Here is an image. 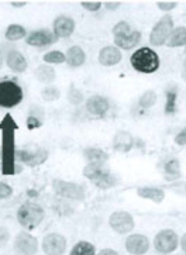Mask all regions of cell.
<instances>
[{
	"mask_svg": "<svg viewBox=\"0 0 186 255\" xmlns=\"http://www.w3.org/2000/svg\"><path fill=\"white\" fill-rule=\"evenodd\" d=\"M23 100V89L14 81H0V107L11 109Z\"/></svg>",
	"mask_w": 186,
	"mask_h": 255,
	"instance_id": "cell-5",
	"label": "cell"
},
{
	"mask_svg": "<svg viewBox=\"0 0 186 255\" xmlns=\"http://www.w3.org/2000/svg\"><path fill=\"white\" fill-rule=\"evenodd\" d=\"M131 31H133V30H131V27H130V24L127 21H119V23L113 27V30H112L114 38L126 37V35H129Z\"/></svg>",
	"mask_w": 186,
	"mask_h": 255,
	"instance_id": "cell-34",
	"label": "cell"
},
{
	"mask_svg": "<svg viewBox=\"0 0 186 255\" xmlns=\"http://www.w3.org/2000/svg\"><path fill=\"white\" fill-rule=\"evenodd\" d=\"M141 40V33L133 30L129 35L120 37V38H114V44L119 50H133L138 45V42Z\"/></svg>",
	"mask_w": 186,
	"mask_h": 255,
	"instance_id": "cell-21",
	"label": "cell"
},
{
	"mask_svg": "<svg viewBox=\"0 0 186 255\" xmlns=\"http://www.w3.org/2000/svg\"><path fill=\"white\" fill-rule=\"evenodd\" d=\"M81 6L88 11H97L102 8L103 3L102 1H86V0H83V1H81Z\"/></svg>",
	"mask_w": 186,
	"mask_h": 255,
	"instance_id": "cell-36",
	"label": "cell"
},
{
	"mask_svg": "<svg viewBox=\"0 0 186 255\" xmlns=\"http://www.w3.org/2000/svg\"><path fill=\"white\" fill-rule=\"evenodd\" d=\"M174 18L170 14H165L161 17V20L153 27L151 34H150V44L154 47H161L167 44L170 35L174 31Z\"/></svg>",
	"mask_w": 186,
	"mask_h": 255,
	"instance_id": "cell-6",
	"label": "cell"
},
{
	"mask_svg": "<svg viewBox=\"0 0 186 255\" xmlns=\"http://www.w3.org/2000/svg\"><path fill=\"white\" fill-rule=\"evenodd\" d=\"M157 6L160 10L164 11H171L178 6V1H172V0H161V1H157Z\"/></svg>",
	"mask_w": 186,
	"mask_h": 255,
	"instance_id": "cell-35",
	"label": "cell"
},
{
	"mask_svg": "<svg viewBox=\"0 0 186 255\" xmlns=\"http://www.w3.org/2000/svg\"><path fill=\"white\" fill-rule=\"evenodd\" d=\"M85 61H86V54L79 45H73L71 48H68L65 54V62L71 68H79L85 64Z\"/></svg>",
	"mask_w": 186,
	"mask_h": 255,
	"instance_id": "cell-19",
	"label": "cell"
},
{
	"mask_svg": "<svg viewBox=\"0 0 186 255\" xmlns=\"http://www.w3.org/2000/svg\"><path fill=\"white\" fill-rule=\"evenodd\" d=\"M185 51H186V47H185Z\"/></svg>",
	"mask_w": 186,
	"mask_h": 255,
	"instance_id": "cell-48",
	"label": "cell"
},
{
	"mask_svg": "<svg viewBox=\"0 0 186 255\" xmlns=\"http://www.w3.org/2000/svg\"><path fill=\"white\" fill-rule=\"evenodd\" d=\"M179 246H181V248H182V251H184V254H186V233L181 237V240H179Z\"/></svg>",
	"mask_w": 186,
	"mask_h": 255,
	"instance_id": "cell-44",
	"label": "cell"
},
{
	"mask_svg": "<svg viewBox=\"0 0 186 255\" xmlns=\"http://www.w3.org/2000/svg\"><path fill=\"white\" fill-rule=\"evenodd\" d=\"M48 155L49 152L47 151V149L44 148H38L35 149L34 152H31V155H30V159L27 161V166H31V168H34V166H38V165H42L47 159H48Z\"/></svg>",
	"mask_w": 186,
	"mask_h": 255,
	"instance_id": "cell-30",
	"label": "cell"
},
{
	"mask_svg": "<svg viewBox=\"0 0 186 255\" xmlns=\"http://www.w3.org/2000/svg\"><path fill=\"white\" fill-rule=\"evenodd\" d=\"M6 64H7V66L13 72H17V74L25 72L27 71V66H28L24 55L17 50L8 51L7 57H6Z\"/></svg>",
	"mask_w": 186,
	"mask_h": 255,
	"instance_id": "cell-18",
	"label": "cell"
},
{
	"mask_svg": "<svg viewBox=\"0 0 186 255\" xmlns=\"http://www.w3.org/2000/svg\"><path fill=\"white\" fill-rule=\"evenodd\" d=\"M137 195L140 198L147 199V200H151L154 203H162L164 199H165V192L160 188H138Z\"/></svg>",
	"mask_w": 186,
	"mask_h": 255,
	"instance_id": "cell-24",
	"label": "cell"
},
{
	"mask_svg": "<svg viewBox=\"0 0 186 255\" xmlns=\"http://www.w3.org/2000/svg\"><path fill=\"white\" fill-rule=\"evenodd\" d=\"M44 217L45 210L42 209V206L34 202H25L17 210V222L27 230H32L37 226H40Z\"/></svg>",
	"mask_w": 186,
	"mask_h": 255,
	"instance_id": "cell-3",
	"label": "cell"
},
{
	"mask_svg": "<svg viewBox=\"0 0 186 255\" xmlns=\"http://www.w3.org/2000/svg\"><path fill=\"white\" fill-rule=\"evenodd\" d=\"M96 255H119V253H117V251H114V250H112V248H103V250H100V251H99V254Z\"/></svg>",
	"mask_w": 186,
	"mask_h": 255,
	"instance_id": "cell-43",
	"label": "cell"
},
{
	"mask_svg": "<svg viewBox=\"0 0 186 255\" xmlns=\"http://www.w3.org/2000/svg\"><path fill=\"white\" fill-rule=\"evenodd\" d=\"M42 126V122L38 120V119H35V117H31V116H28L27 117V128L28 130H34V128H38Z\"/></svg>",
	"mask_w": 186,
	"mask_h": 255,
	"instance_id": "cell-40",
	"label": "cell"
},
{
	"mask_svg": "<svg viewBox=\"0 0 186 255\" xmlns=\"http://www.w3.org/2000/svg\"><path fill=\"white\" fill-rule=\"evenodd\" d=\"M123 59L122 51L116 45H107L99 51V64L103 66H114L120 64Z\"/></svg>",
	"mask_w": 186,
	"mask_h": 255,
	"instance_id": "cell-16",
	"label": "cell"
},
{
	"mask_svg": "<svg viewBox=\"0 0 186 255\" xmlns=\"http://www.w3.org/2000/svg\"><path fill=\"white\" fill-rule=\"evenodd\" d=\"M167 45L170 48H179V47H186V27L179 25L174 28V31L170 35Z\"/></svg>",
	"mask_w": 186,
	"mask_h": 255,
	"instance_id": "cell-25",
	"label": "cell"
},
{
	"mask_svg": "<svg viewBox=\"0 0 186 255\" xmlns=\"http://www.w3.org/2000/svg\"><path fill=\"white\" fill-rule=\"evenodd\" d=\"M13 7H24L25 4H27V1H11L10 3Z\"/></svg>",
	"mask_w": 186,
	"mask_h": 255,
	"instance_id": "cell-45",
	"label": "cell"
},
{
	"mask_svg": "<svg viewBox=\"0 0 186 255\" xmlns=\"http://www.w3.org/2000/svg\"><path fill=\"white\" fill-rule=\"evenodd\" d=\"M1 68H3V58L0 57V69H1Z\"/></svg>",
	"mask_w": 186,
	"mask_h": 255,
	"instance_id": "cell-47",
	"label": "cell"
},
{
	"mask_svg": "<svg viewBox=\"0 0 186 255\" xmlns=\"http://www.w3.org/2000/svg\"><path fill=\"white\" fill-rule=\"evenodd\" d=\"M13 250L17 255H35L38 253V240L30 233L21 231L14 239Z\"/></svg>",
	"mask_w": 186,
	"mask_h": 255,
	"instance_id": "cell-9",
	"label": "cell"
},
{
	"mask_svg": "<svg viewBox=\"0 0 186 255\" xmlns=\"http://www.w3.org/2000/svg\"><path fill=\"white\" fill-rule=\"evenodd\" d=\"M42 61H44L45 64H64L65 54L57 50L49 51V52H47V54L42 57Z\"/></svg>",
	"mask_w": 186,
	"mask_h": 255,
	"instance_id": "cell-33",
	"label": "cell"
},
{
	"mask_svg": "<svg viewBox=\"0 0 186 255\" xmlns=\"http://www.w3.org/2000/svg\"><path fill=\"white\" fill-rule=\"evenodd\" d=\"M59 96H61V92L57 86H45L41 92V98L44 102H55L59 99Z\"/></svg>",
	"mask_w": 186,
	"mask_h": 255,
	"instance_id": "cell-32",
	"label": "cell"
},
{
	"mask_svg": "<svg viewBox=\"0 0 186 255\" xmlns=\"http://www.w3.org/2000/svg\"><path fill=\"white\" fill-rule=\"evenodd\" d=\"M122 6V1H105V7L107 10H117Z\"/></svg>",
	"mask_w": 186,
	"mask_h": 255,
	"instance_id": "cell-42",
	"label": "cell"
},
{
	"mask_svg": "<svg viewBox=\"0 0 186 255\" xmlns=\"http://www.w3.org/2000/svg\"><path fill=\"white\" fill-rule=\"evenodd\" d=\"M69 255H96V250L89 241H79L73 246Z\"/></svg>",
	"mask_w": 186,
	"mask_h": 255,
	"instance_id": "cell-28",
	"label": "cell"
},
{
	"mask_svg": "<svg viewBox=\"0 0 186 255\" xmlns=\"http://www.w3.org/2000/svg\"><path fill=\"white\" fill-rule=\"evenodd\" d=\"M16 128L17 126L10 115L4 116V120L0 124L1 130V173L16 175Z\"/></svg>",
	"mask_w": 186,
	"mask_h": 255,
	"instance_id": "cell-1",
	"label": "cell"
},
{
	"mask_svg": "<svg viewBox=\"0 0 186 255\" xmlns=\"http://www.w3.org/2000/svg\"><path fill=\"white\" fill-rule=\"evenodd\" d=\"M66 98H68V102L73 105V106H79L82 102H83V93H82L75 85H71L69 86V89H68V95H66Z\"/></svg>",
	"mask_w": 186,
	"mask_h": 255,
	"instance_id": "cell-31",
	"label": "cell"
},
{
	"mask_svg": "<svg viewBox=\"0 0 186 255\" xmlns=\"http://www.w3.org/2000/svg\"><path fill=\"white\" fill-rule=\"evenodd\" d=\"M28 116L35 117V119H38L41 122H44V110H42V107L41 106L32 105V106L30 107V110H28Z\"/></svg>",
	"mask_w": 186,
	"mask_h": 255,
	"instance_id": "cell-39",
	"label": "cell"
},
{
	"mask_svg": "<svg viewBox=\"0 0 186 255\" xmlns=\"http://www.w3.org/2000/svg\"><path fill=\"white\" fill-rule=\"evenodd\" d=\"M126 250L131 255H144L150 250V240L143 234H131L126 240Z\"/></svg>",
	"mask_w": 186,
	"mask_h": 255,
	"instance_id": "cell-14",
	"label": "cell"
},
{
	"mask_svg": "<svg viewBox=\"0 0 186 255\" xmlns=\"http://www.w3.org/2000/svg\"><path fill=\"white\" fill-rule=\"evenodd\" d=\"M134 142H136V140H134V137L129 131L120 130V131H117L114 134L113 149L117 151V152H120V154H127L129 151L133 149Z\"/></svg>",
	"mask_w": 186,
	"mask_h": 255,
	"instance_id": "cell-17",
	"label": "cell"
},
{
	"mask_svg": "<svg viewBox=\"0 0 186 255\" xmlns=\"http://www.w3.org/2000/svg\"><path fill=\"white\" fill-rule=\"evenodd\" d=\"M75 31V20L71 16L61 14L54 20L52 24V33L57 38H68Z\"/></svg>",
	"mask_w": 186,
	"mask_h": 255,
	"instance_id": "cell-13",
	"label": "cell"
},
{
	"mask_svg": "<svg viewBox=\"0 0 186 255\" xmlns=\"http://www.w3.org/2000/svg\"><path fill=\"white\" fill-rule=\"evenodd\" d=\"M6 40L8 41H18L21 38H25L27 37V31L23 25L20 24H10L6 30V34H4Z\"/></svg>",
	"mask_w": 186,
	"mask_h": 255,
	"instance_id": "cell-27",
	"label": "cell"
},
{
	"mask_svg": "<svg viewBox=\"0 0 186 255\" xmlns=\"http://www.w3.org/2000/svg\"><path fill=\"white\" fill-rule=\"evenodd\" d=\"M57 37L52 31L48 30H37L32 33L27 34L25 37V42L31 47H37V48H42V47H48L57 42Z\"/></svg>",
	"mask_w": 186,
	"mask_h": 255,
	"instance_id": "cell-12",
	"label": "cell"
},
{
	"mask_svg": "<svg viewBox=\"0 0 186 255\" xmlns=\"http://www.w3.org/2000/svg\"><path fill=\"white\" fill-rule=\"evenodd\" d=\"M165 115H174L177 112V100H178V86L175 83L168 85V88L165 89Z\"/></svg>",
	"mask_w": 186,
	"mask_h": 255,
	"instance_id": "cell-22",
	"label": "cell"
},
{
	"mask_svg": "<svg viewBox=\"0 0 186 255\" xmlns=\"http://www.w3.org/2000/svg\"><path fill=\"white\" fill-rule=\"evenodd\" d=\"M109 224L112 227V230H114L117 234H127L134 230V219L133 216L127 212H114L110 214L109 217Z\"/></svg>",
	"mask_w": 186,
	"mask_h": 255,
	"instance_id": "cell-10",
	"label": "cell"
},
{
	"mask_svg": "<svg viewBox=\"0 0 186 255\" xmlns=\"http://www.w3.org/2000/svg\"><path fill=\"white\" fill-rule=\"evenodd\" d=\"M34 76L37 81H40L41 83H52L57 78V74H55V69L51 65H47V64H42L40 65L35 71H34Z\"/></svg>",
	"mask_w": 186,
	"mask_h": 255,
	"instance_id": "cell-23",
	"label": "cell"
},
{
	"mask_svg": "<svg viewBox=\"0 0 186 255\" xmlns=\"http://www.w3.org/2000/svg\"><path fill=\"white\" fill-rule=\"evenodd\" d=\"M83 176L89 179L99 189H110L117 185L116 175L110 172L106 165H93L88 164L83 168Z\"/></svg>",
	"mask_w": 186,
	"mask_h": 255,
	"instance_id": "cell-4",
	"label": "cell"
},
{
	"mask_svg": "<svg viewBox=\"0 0 186 255\" xmlns=\"http://www.w3.org/2000/svg\"><path fill=\"white\" fill-rule=\"evenodd\" d=\"M11 195H13V188L4 182H0V200L10 198Z\"/></svg>",
	"mask_w": 186,
	"mask_h": 255,
	"instance_id": "cell-38",
	"label": "cell"
},
{
	"mask_svg": "<svg viewBox=\"0 0 186 255\" xmlns=\"http://www.w3.org/2000/svg\"><path fill=\"white\" fill-rule=\"evenodd\" d=\"M164 175L167 181H177L182 176V171H181V162L178 159H170L167 164L164 165Z\"/></svg>",
	"mask_w": 186,
	"mask_h": 255,
	"instance_id": "cell-26",
	"label": "cell"
},
{
	"mask_svg": "<svg viewBox=\"0 0 186 255\" xmlns=\"http://www.w3.org/2000/svg\"><path fill=\"white\" fill-rule=\"evenodd\" d=\"M157 100H158L157 92L146 91L141 96H140V99H138V107L143 109V110H147V109H150V107L155 106Z\"/></svg>",
	"mask_w": 186,
	"mask_h": 255,
	"instance_id": "cell-29",
	"label": "cell"
},
{
	"mask_svg": "<svg viewBox=\"0 0 186 255\" xmlns=\"http://www.w3.org/2000/svg\"><path fill=\"white\" fill-rule=\"evenodd\" d=\"M83 156L88 161V164L93 165H106V162L109 161L107 152L96 147H88L83 149Z\"/></svg>",
	"mask_w": 186,
	"mask_h": 255,
	"instance_id": "cell-20",
	"label": "cell"
},
{
	"mask_svg": "<svg viewBox=\"0 0 186 255\" xmlns=\"http://www.w3.org/2000/svg\"><path fill=\"white\" fill-rule=\"evenodd\" d=\"M179 246L178 234L171 229H165L157 233L154 239V247L160 254H172Z\"/></svg>",
	"mask_w": 186,
	"mask_h": 255,
	"instance_id": "cell-8",
	"label": "cell"
},
{
	"mask_svg": "<svg viewBox=\"0 0 186 255\" xmlns=\"http://www.w3.org/2000/svg\"><path fill=\"white\" fill-rule=\"evenodd\" d=\"M8 240H10V231H8V229L4 227V226H0V250L7 246Z\"/></svg>",
	"mask_w": 186,
	"mask_h": 255,
	"instance_id": "cell-37",
	"label": "cell"
},
{
	"mask_svg": "<svg viewBox=\"0 0 186 255\" xmlns=\"http://www.w3.org/2000/svg\"><path fill=\"white\" fill-rule=\"evenodd\" d=\"M41 248L45 255H64L66 251V239L59 233H51L42 239Z\"/></svg>",
	"mask_w": 186,
	"mask_h": 255,
	"instance_id": "cell-11",
	"label": "cell"
},
{
	"mask_svg": "<svg viewBox=\"0 0 186 255\" xmlns=\"http://www.w3.org/2000/svg\"><path fill=\"white\" fill-rule=\"evenodd\" d=\"M175 142L178 145H186V126L175 135Z\"/></svg>",
	"mask_w": 186,
	"mask_h": 255,
	"instance_id": "cell-41",
	"label": "cell"
},
{
	"mask_svg": "<svg viewBox=\"0 0 186 255\" xmlns=\"http://www.w3.org/2000/svg\"><path fill=\"white\" fill-rule=\"evenodd\" d=\"M131 66L141 74H154L160 68V57L153 48L143 47L137 50L130 58Z\"/></svg>",
	"mask_w": 186,
	"mask_h": 255,
	"instance_id": "cell-2",
	"label": "cell"
},
{
	"mask_svg": "<svg viewBox=\"0 0 186 255\" xmlns=\"http://www.w3.org/2000/svg\"><path fill=\"white\" fill-rule=\"evenodd\" d=\"M52 189L59 198L69 199V200H83L86 196L85 186L75 183V182L55 179L52 182Z\"/></svg>",
	"mask_w": 186,
	"mask_h": 255,
	"instance_id": "cell-7",
	"label": "cell"
},
{
	"mask_svg": "<svg viewBox=\"0 0 186 255\" xmlns=\"http://www.w3.org/2000/svg\"><path fill=\"white\" fill-rule=\"evenodd\" d=\"M109 109H110V103L105 96L93 95L86 100V110L93 117H103L109 112Z\"/></svg>",
	"mask_w": 186,
	"mask_h": 255,
	"instance_id": "cell-15",
	"label": "cell"
},
{
	"mask_svg": "<svg viewBox=\"0 0 186 255\" xmlns=\"http://www.w3.org/2000/svg\"><path fill=\"white\" fill-rule=\"evenodd\" d=\"M182 79L186 82V58L184 59V64H182Z\"/></svg>",
	"mask_w": 186,
	"mask_h": 255,
	"instance_id": "cell-46",
	"label": "cell"
}]
</instances>
